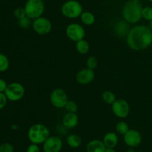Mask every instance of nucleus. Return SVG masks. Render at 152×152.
<instances>
[{
    "mask_svg": "<svg viewBox=\"0 0 152 152\" xmlns=\"http://www.w3.org/2000/svg\"><path fill=\"white\" fill-rule=\"evenodd\" d=\"M63 142L58 136H50L42 144L44 152H60Z\"/></svg>",
    "mask_w": 152,
    "mask_h": 152,
    "instance_id": "10",
    "label": "nucleus"
},
{
    "mask_svg": "<svg viewBox=\"0 0 152 152\" xmlns=\"http://www.w3.org/2000/svg\"><path fill=\"white\" fill-rule=\"evenodd\" d=\"M19 25L22 28H28L31 25V19L28 16H25L22 19H19Z\"/></svg>",
    "mask_w": 152,
    "mask_h": 152,
    "instance_id": "29",
    "label": "nucleus"
},
{
    "mask_svg": "<svg viewBox=\"0 0 152 152\" xmlns=\"http://www.w3.org/2000/svg\"><path fill=\"white\" fill-rule=\"evenodd\" d=\"M112 111L117 117L123 119L129 116L130 113V105L126 100L123 98L117 99L112 104Z\"/></svg>",
    "mask_w": 152,
    "mask_h": 152,
    "instance_id": "11",
    "label": "nucleus"
},
{
    "mask_svg": "<svg viewBox=\"0 0 152 152\" xmlns=\"http://www.w3.org/2000/svg\"><path fill=\"white\" fill-rule=\"evenodd\" d=\"M106 148L102 140L93 139L86 145V152H105Z\"/></svg>",
    "mask_w": 152,
    "mask_h": 152,
    "instance_id": "15",
    "label": "nucleus"
},
{
    "mask_svg": "<svg viewBox=\"0 0 152 152\" xmlns=\"http://www.w3.org/2000/svg\"><path fill=\"white\" fill-rule=\"evenodd\" d=\"M86 65H87V68L91 69H94L98 65V61L96 58L94 56H90L87 59L86 61Z\"/></svg>",
    "mask_w": 152,
    "mask_h": 152,
    "instance_id": "26",
    "label": "nucleus"
},
{
    "mask_svg": "<svg viewBox=\"0 0 152 152\" xmlns=\"http://www.w3.org/2000/svg\"><path fill=\"white\" fill-rule=\"evenodd\" d=\"M142 3L140 0H129L124 4L122 14L126 22L135 24L142 19Z\"/></svg>",
    "mask_w": 152,
    "mask_h": 152,
    "instance_id": "2",
    "label": "nucleus"
},
{
    "mask_svg": "<svg viewBox=\"0 0 152 152\" xmlns=\"http://www.w3.org/2000/svg\"><path fill=\"white\" fill-rule=\"evenodd\" d=\"M13 13H14L15 17L18 19H22V18H24L25 16H27L26 13H25V8H24V7H17V8L15 9Z\"/></svg>",
    "mask_w": 152,
    "mask_h": 152,
    "instance_id": "28",
    "label": "nucleus"
},
{
    "mask_svg": "<svg viewBox=\"0 0 152 152\" xmlns=\"http://www.w3.org/2000/svg\"><path fill=\"white\" fill-rule=\"evenodd\" d=\"M129 130H130L129 125H128L127 122H124V121L119 122L117 124V125H116V131H117V132L123 136H124Z\"/></svg>",
    "mask_w": 152,
    "mask_h": 152,
    "instance_id": "22",
    "label": "nucleus"
},
{
    "mask_svg": "<svg viewBox=\"0 0 152 152\" xmlns=\"http://www.w3.org/2000/svg\"><path fill=\"white\" fill-rule=\"evenodd\" d=\"M7 86V84L5 80L0 78V92H4Z\"/></svg>",
    "mask_w": 152,
    "mask_h": 152,
    "instance_id": "32",
    "label": "nucleus"
},
{
    "mask_svg": "<svg viewBox=\"0 0 152 152\" xmlns=\"http://www.w3.org/2000/svg\"><path fill=\"white\" fill-rule=\"evenodd\" d=\"M50 101L52 105L56 108H63L68 101V95L64 89L56 88L51 92L50 95Z\"/></svg>",
    "mask_w": 152,
    "mask_h": 152,
    "instance_id": "7",
    "label": "nucleus"
},
{
    "mask_svg": "<svg viewBox=\"0 0 152 152\" xmlns=\"http://www.w3.org/2000/svg\"><path fill=\"white\" fill-rule=\"evenodd\" d=\"M95 77L93 69L86 68L80 70L76 75V80L80 84L86 85L91 83Z\"/></svg>",
    "mask_w": 152,
    "mask_h": 152,
    "instance_id": "13",
    "label": "nucleus"
},
{
    "mask_svg": "<svg viewBox=\"0 0 152 152\" xmlns=\"http://www.w3.org/2000/svg\"><path fill=\"white\" fill-rule=\"evenodd\" d=\"M65 33L68 38L74 42H78L84 39L86 31L81 25L78 23H71L66 27Z\"/></svg>",
    "mask_w": 152,
    "mask_h": 152,
    "instance_id": "9",
    "label": "nucleus"
},
{
    "mask_svg": "<svg viewBox=\"0 0 152 152\" xmlns=\"http://www.w3.org/2000/svg\"><path fill=\"white\" fill-rule=\"evenodd\" d=\"M102 99L107 104H113L117 100V98H116V95H114V92L107 90L102 93Z\"/></svg>",
    "mask_w": 152,
    "mask_h": 152,
    "instance_id": "21",
    "label": "nucleus"
},
{
    "mask_svg": "<svg viewBox=\"0 0 152 152\" xmlns=\"http://www.w3.org/2000/svg\"><path fill=\"white\" fill-rule=\"evenodd\" d=\"M33 29L39 35H47L51 31L52 23L48 19L40 16L37 19H34L32 23Z\"/></svg>",
    "mask_w": 152,
    "mask_h": 152,
    "instance_id": "8",
    "label": "nucleus"
},
{
    "mask_svg": "<svg viewBox=\"0 0 152 152\" xmlns=\"http://www.w3.org/2000/svg\"><path fill=\"white\" fill-rule=\"evenodd\" d=\"M65 110L68 111V113H77V110H78V106L75 101H72V100H68L67 102L66 105L65 107Z\"/></svg>",
    "mask_w": 152,
    "mask_h": 152,
    "instance_id": "24",
    "label": "nucleus"
},
{
    "mask_svg": "<svg viewBox=\"0 0 152 152\" xmlns=\"http://www.w3.org/2000/svg\"><path fill=\"white\" fill-rule=\"evenodd\" d=\"M135 152H142V151H135Z\"/></svg>",
    "mask_w": 152,
    "mask_h": 152,
    "instance_id": "37",
    "label": "nucleus"
},
{
    "mask_svg": "<svg viewBox=\"0 0 152 152\" xmlns=\"http://www.w3.org/2000/svg\"><path fill=\"white\" fill-rule=\"evenodd\" d=\"M148 1H149L150 2H151V3H152V0H148Z\"/></svg>",
    "mask_w": 152,
    "mask_h": 152,
    "instance_id": "36",
    "label": "nucleus"
},
{
    "mask_svg": "<svg viewBox=\"0 0 152 152\" xmlns=\"http://www.w3.org/2000/svg\"><path fill=\"white\" fill-rule=\"evenodd\" d=\"M76 49L81 55H86L90 49V46L87 40L83 39L76 43Z\"/></svg>",
    "mask_w": 152,
    "mask_h": 152,
    "instance_id": "20",
    "label": "nucleus"
},
{
    "mask_svg": "<svg viewBox=\"0 0 152 152\" xmlns=\"http://www.w3.org/2000/svg\"><path fill=\"white\" fill-rule=\"evenodd\" d=\"M142 17L146 20H152V7L149 6L142 7Z\"/></svg>",
    "mask_w": 152,
    "mask_h": 152,
    "instance_id": "25",
    "label": "nucleus"
},
{
    "mask_svg": "<svg viewBox=\"0 0 152 152\" xmlns=\"http://www.w3.org/2000/svg\"><path fill=\"white\" fill-rule=\"evenodd\" d=\"M128 152H135V151H134L133 149H130V150H129V151Z\"/></svg>",
    "mask_w": 152,
    "mask_h": 152,
    "instance_id": "34",
    "label": "nucleus"
},
{
    "mask_svg": "<svg viewBox=\"0 0 152 152\" xmlns=\"http://www.w3.org/2000/svg\"><path fill=\"white\" fill-rule=\"evenodd\" d=\"M83 12V6L77 0H68L65 1L61 7L62 14L68 19H76L80 17Z\"/></svg>",
    "mask_w": 152,
    "mask_h": 152,
    "instance_id": "4",
    "label": "nucleus"
},
{
    "mask_svg": "<svg viewBox=\"0 0 152 152\" xmlns=\"http://www.w3.org/2000/svg\"><path fill=\"white\" fill-rule=\"evenodd\" d=\"M0 152H15V148L10 143H3L0 145Z\"/></svg>",
    "mask_w": 152,
    "mask_h": 152,
    "instance_id": "27",
    "label": "nucleus"
},
{
    "mask_svg": "<svg viewBox=\"0 0 152 152\" xmlns=\"http://www.w3.org/2000/svg\"><path fill=\"white\" fill-rule=\"evenodd\" d=\"M43 152H44V151H43Z\"/></svg>",
    "mask_w": 152,
    "mask_h": 152,
    "instance_id": "38",
    "label": "nucleus"
},
{
    "mask_svg": "<svg viewBox=\"0 0 152 152\" xmlns=\"http://www.w3.org/2000/svg\"><path fill=\"white\" fill-rule=\"evenodd\" d=\"M114 31L117 35L119 37H127L128 34H129V22H126V20H119L115 23L114 26Z\"/></svg>",
    "mask_w": 152,
    "mask_h": 152,
    "instance_id": "16",
    "label": "nucleus"
},
{
    "mask_svg": "<svg viewBox=\"0 0 152 152\" xmlns=\"http://www.w3.org/2000/svg\"><path fill=\"white\" fill-rule=\"evenodd\" d=\"M102 142H104L105 145L106 146V148H114L119 142L118 136L116 133L108 132L104 136Z\"/></svg>",
    "mask_w": 152,
    "mask_h": 152,
    "instance_id": "17",
    "label": "nucleus"
},
{
    "mask_svg": "<svg viewBox=\"0 0 152 152\" xmlns=\"http://www.w3.org/2000/svg\"><path fill=\"white\" fill-rule=\"evenodd\" d=\"M49 137H50V131L48 128L43 124H35L28 130V139L34 144H43Z\"/></svg>",
    "mask_w": 152,
    "mask_h": 152,
    "instance_id": "3",
    "label": "nucleus"
},
{
    "mask_svg": "<svg viewBox=\"0 0 152 152\" xmlns=\"http://www.w3.org/2000/svg\"><path fill=\"white\" fill-rule=\"evenodd\" d=\"M26 152H41V151H40V148L39 147L38 145L31 143V144L27 148Z\"/></svg>",
    "mask_w": 152,
    "mask_h": 152,
    "instance_id": "31",
    "label": "nucleus"
},
{
    "mask_svg": "<svg viewBox=\"0 0 152 152\" xmlns=\"http://www.w3.org/2000/svg\"><path fill=\"white\" fill-rule=\"evenodd\" d=\"M126 42L130 49L142 51L152 44V31L151 28L144 25H139L130 29Z\"/></svg>",
    "mask_w": 152,
    "mask_h": 152,
    "instance_id": "1",
    "label": "nucleus"
},
{
    "mask_svg": "<svg viewBox=\"0 0 152 152\" xmlns=\"http://www.w3.org/2000/svg\"><path fill=\"white\" fill-rule=\"evenodd\" d=\"M67 143H68V146H70L72 148H77L80 147L82 145V139L77 134H70L67 137Z\"/></svg>",
    "mask_w": 152,
    "mask_h": 152,
    "instance_id": "18",
    "label": "nucleus"
},
{
    "mask_svg": "<svg viewBox=\"0 0 152 152\" xmlns=\"http://www.w3.org/2000/svg\"><path fill=\"white\" fill-rule=\"evenodd\" d=\"M123 139L129 147L134 148L140 145L142 138L139 131L135 129H130L123 136Z\"/></svg>",
    "mask_w": 152,
    "mask_h": 152,
    "instance_id": "12",
    "label": "nucleus"
},
{
    "mask_svg": "<svg viewBox=\"0 0 152 152\" xmlns=\"http://www.w3.org/2000/svg\"><path fill=\"white\" fill-rule=\"evenodd\" d=\"M105 152H117V151H116L114 148H107Z\"/></svg>",
    "mask_w": 152,
    "mask_h": 152,
    "instance_id": "33",
    "label": "nucleus"
},
{
    "mask_svg": "<svg viewBox=\"0 0 152 152\" xmlns=\"http://www.w3.org/2000/svg\"><path fill=\"white\" fill-rule=\"evenodd\" d=\"M10 66V61L6 55L0 53V72H3L7 70Z\"/></svg>",
    "mask_w": 152,
    "mask_h": 152,
    "instance_id": "23",
    "label": "nucleus"
},
{
    "mask_svg": "<svg viewBox=\"0 0 152 152\" xmlns=\"http://www.w3.org/2000/svg\"><path fill=\"white\" fill-rule=\"evenodd\" d=\"M24 8L28 18L36 19L42 16L45 10V3L43 0H27Z\"/></svg>",
    "mask_w": 152,
    "mask_h": 152,
    "instance_id": "5",
    "label": "nucleus"
},
{
    "mask_svg": "<svg viewBox=\"0 0 152 152\" xmlns=\"http://www.w3.org/2000/svg\"><path fill=\"white\" fill-rule=\"evenodd\" d=\"M4 94L9 101H17L23 98L25 95V88L20 83L13 82L7 85Z\"/></svg>",
    "mask_w": 152,
    "mask_h": 152,
    "instance_id": "6",
    "label": "nucleus"
},
{
    "mask_svg": "<svg viewBox=\"0 0 152 152\" xmlns=\"http://www.w3.org/2000/svg\"><path fill=\"white\" fill-rule=\"evenodd\" d=\"M80 17L82 22H83L84 25H93L95 22V20H96L95 16L94 15V13H92L91 12L89 11H83Z\"/></svg>",
    "mask_w": 152,
    "mask_h": 152,
    "instance_id": "19",
    "label": "nucleus"
},
{
    "mask_svg": "<svg viewBox=\"0 0 152 152\" xmlns=\"http://www.w3.org/2000/svg\"><path fill=\"white\" fill-rule=\"evenodd\" d=\"M79 118L77 113H67L65 116H63L62 120V125L65 128L68 129H71L74 128L78 125Z\"/></svg>",
    "mask_w": 152,
    "mask_h": 152,
    "instance_id": "14",
    "label": "nucleus"
},
{
    "mask_svg": "<svg viewBox=\"0 0 152 152\" xmlns=\"http://www.w3.org/2000/svg\"><path fill=\"white\" fill-rule=\"evenodd\" d=\"M7 100L4 92H0V110L5 107Z\"/></svg>",
    "mask_w": 152,
    "mask_h": 152,
    "instance_id": "30",
    "label": "nucleus"
},
{
    "mask_svg": "<svg viewBox=\"0 0 152 152\" xmlns=\"http://www.w3.org/2000/svg\"><path fill=\"white\" fill-rule=\"evenodd\" d=\"M150 25H151V31H152V20L151 21H150Z\"/></svg>",
    "mask_w": 152,
    "mask_h": 152,
    "instance_id": "35",
    "label": "nucleus"
}]
</instances>
